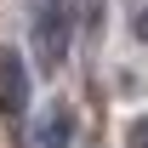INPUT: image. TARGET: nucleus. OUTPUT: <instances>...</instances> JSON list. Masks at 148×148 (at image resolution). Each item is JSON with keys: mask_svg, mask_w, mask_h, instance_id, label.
I'll list each match as a JSON object with an SVG mask.
<instances>
[{"mask_svg": "<svg viewBox=\"0 0 148 148\" xmlns=\"http://www.w3.org/2000/svg\"><path fill=\"white\" fill-rule=\"evenodd\" d=\"M125 148H148V114H137L125 125Z\"/></svg>", "mask_w": 148, "mask_h": 148, "instance_id": "obj_4", "label": "nucleus"}, {"mask_svg": "<svg viewBox=\"0 0 148 148\" xmlns=\"http://www.w3.org/2000/svg\"><path fill=\"white\" fill-rule=\"evenodd\" d=\"M137 34H143V40H148V12H143V17H137Z\"/></svg>", "mask_w": 148, "mask_h": 148, "instance_id": "obj_5", "label": "nucleus"}, {"mask_svg": "<svg viewBox=\"0 0 148 148\" xmlns=\"http://www.w3.org/2000/svg\"><path fill=\"white\" fill-rule=\"evenodd\" d=\"M69 40H74V0H34V63L46 74L69 63Z\"/></svg>", "mask_w": 148, "mask_h": 148, "instance_id": "obj_1", "label": "nucleus"}, {"mask_svg": "<svg viewBox=\"0 0 148 148\" xmlns=\"http://www.w3.org/2000/svg\"><path fill=\"white\" fill-rule=\"evenodd\" d=\"M0 103H6V120L23 125L29 120V74H23V57H0Z\"/></svg>", "mask_w": 148, "mask_h": 148, "instance_id": "obj_2", "label": "nucleus"}, {"mask_svg": "<svg viewBox=\"0 0 148 148\" xmlns=\"http://www.w3.org/2000/svg\"><path fill=\"white\" fill-rule=\"evenodd\" d=\"M29 143H34V148H69L74 143V108H63V103L46 108L34 120V131H29Z\"/></svg>", "mask_w": 148, "mask_h": 148, "instance_id": "obj_3", "label": "nucleus"}]
</instances>
